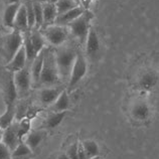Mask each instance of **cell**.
I'll return each mask as SVG.
<instances>
[{"instance_id": "6da1fadb", "label": "cell", "mask_w": 159, "mask_h": 159, "mask_svg": "<svg viewBox=\"0 0 159 159\" xmlns=\"http://www.w3.org/2000/svg\"><path fill=\"white\" fill-rule=\"evenodd\" d=\"M60 75H58L57 61H56V51L52 48H45L44 61L41 76L39 80V85L43 86H53L60 82Z\"/></svg>"}, {"instance_id": "7a4b0ae2", "label": "cell", "mask_w": 159, "mask_h": 159, "mask_svg": "<svg viewBox=\"0 0 159 159\" xmlns=\"http://www.w3.org/2000/svg\"><path fill=\"white\" fill-rule=\"evenodd\" d=\"M76 57L77 52L70 48H60L56 51V61L61 79L69 81Z\"/></svg>"}, {"instance_id": "3957f363", "label": "cell", "mask_w": 159, "mask_h": 159, "mask_svg": "<svg viewBox=\"0 0 159 159\" xmlns=\"http://www.w3.org/2000/svg\"><path fill=\"white\" fill-rule=\"evenodd\" d=\"M93 18V14L89 10H85V12L78 17L76 20L69 24V28L72 34L76 36L77 39L81 41V43H85L87 36L89 34L91 26V21Z\"/></svg>"}, {"instance_id": "277c9868", "label": "cell", "mask_w": 159, "mask_h": 159, "mask_svg": "<svg viewBox=\"0 0 159 159\" xmlns=\"http://www.w3.org/2000/svg\"><path fill=\"white\" fill-rule=\"evenodd\" d=\"M23 39L24 37L22 35V32L16 30V29L5 36L3 41V51L6 62L10 61L12 57L17 53L20 48L23 45Z\"/></svg>"}, {"instance_id": "5b68a950", "label": "cell", "mask_w": 159, "mask_h": 159, "mask_svg": "<svg viewBox=\"0 0 159 159\" xmlns=\"http://www.w3.org/2000/svg\"><path fill=\"white\" fill-rule=\"evenodd\" d=\"M88 72V62L87 57L84 56L82 52H77V57L75 60L72 72H70V76L69 79L68 88L70 90L75 89V87L79 85V83L85 78Z\"/></svg>"}, {"instance_id": "8992f818", "label": "cell", "mask_w": 159, "mask_h": 159, "mask_svg": "<svg viewBox=\"0 0 159 159\" xmlns=\"http://www.w3.org/2000/svg\"><path fill=\"white\" fill-rule=\"evenodd\" d=\"M41 33L43 34L45 40H48L53 47H61L66 43L69 36V32L66 26H61L57 24H51L45 26Z\"/></svg>"}, {"instance_id": "52a82bcc", "label": "cell", "mask_w": 159, "mask_h": 159, "mask_svg": "<svg viewBox=\"0 0 159 159\" xmlns=\"http://www.w3.org/2000/svg\"><path fill=\"white\" fill-rule=\"evenodd\" d=\"M2 86H3V94H4L5 105L15 106V101H16V99H17L18 91H17V88L15 86L13 73L7 70V74H5L2 77Z\"/></svg>"}, {"instance_id": "ba28073f", "label": "cell", "mask_w": 159, "mask_h": 159, "mask_svg": "<svg viewBox=\"0 0 159 159\" xmlns=\"http://www.w3.org/2000/svg\"><path fill=\"white\" fill-rule=\"evenodd\" d=\"M14 82L15 86L17 88L18 94L24 95L30 90V87L32 85V79L30 70L27 66L24 69L14 73Z\"/></svg>"}, {"instance_id": "9c48e42d", "label": "cell", "mask_w": 159, "mask_h": 159, "mask_svg": "<svg viewBox=\"0 0 159 159\" xmlns=\"http://www.w3.org/2000/svg\"><path fill=\"white\" fill-rule=\"evenodd\" d=\"M26 62H27V58H26L25 48H24V45H22L19 51L17 52V53L12 57V60L7 62L6 70L14 74L16 72H18V70L25 68Z\"/></svg>"}, {"instance_id": "30bf717a", "label": "cell", "mask_w": 159, "mask_h": 159, "mask_svg": "<svg viewBox=\"0 0 159 159\" xmlns=\"http://www.w3.org/2000/svg\"><path fill=\"white\" fill-rule=\"evenodd\" d=\"M84 12H85V9L82 6L79 5L73 8V9L65 12V13L57 15L56 21H54V24H57V25L61 26H68L70 22H73L74 20H76L78 17H80Z\"/></svg>"}, {"instance_id": "8fae6325", "label": "cell", "mask_w": 159, "mask_h": 159, "mask_svg": "<svg viewBox=\"0 0 159 159\" xmlns=\"http://www.w3.org/2000/svg\"><path fill=\"white\" fill-rule=\"evenodd\" d=\"M2 142L5 144L8 148L10 149V151L12 152L16 148V146L19 144V142H21L18 138L17 134V128L16 125L12 124L11 126L6 128L5 130H3L2 133Z\"/></svg>"}, {"instance_id": "7c38bea8", "label": "cell", "mask_w": 159, "mask_h": 159, "mask_svg": "<svg viewBox=\"0 0 159 159\" xmlns=\"http://www.w3.org/2000/svg\"><path fill=\"white\" fill-rule=\"evenodd\" d=\"M85 44H86V54L89 57H95L98 53L100 49V39L98 33L96 32V30L93 27L90 28L89 34L87 36Z\"/></svg>"}, {"instance_id": "4fadbf2b", "label": "cell", "mask_w": 159, "mask_h": 159, "mask_svg": "<svg viewBox=\"0 0 159 159\" xmlns=\"http://www.w3.org/2000/svg\"><path fill=\"white\" fill-rule=\"evenodd\" d=\"M132 117L137 121H146L149 119L150 114V107L145 101H138L133 105L131 110Z\"/></svg>"}, {"instance_id": "5bb4252c", "label": "cell", "mask_w": 159, "mask_h": 159, "mask_svg": "<svg viewBox=\"0 0 159 159\" xmlns=\"http://www.w3.org/2000/svg\"><path fill=\"white\" fill-rule=\"evenodd\" d=\"M44 52L45 48L43 52H40L37 57L34 58V61L31 64V79H32V84L33 85H39V80L41 76V72H43V61H44Z\"/></svg>"}, {"instance_id": "9a60e30c", "label": "cell", "mask_w": 159, "mask_h": 159, "mask_svg": "<svg viewBox=\"0 0 159 159\" xmlns=\"http://www.w3.org/2000/svg\"><path fill=\"white\" fill-rule=\"evenodd\" d=\"M61 92L62 89H60V88H44L39 93V101L41 102V104H43L45 106L52 105L56 102V100L58 98V96L61 95Z\"/></svg>"}, {"instance_id": "2e32d148", "label": "cell", "mask_w": 159, "mask_h": 159, "mask_svg": "<svg viewBox=\"0 0 159 159\" xmlns=\"http://www.w3.org/2000/svg\"><path fill=\"white\" fill-rule=\"evenodd\" d=\"M20 5H21L20 3H14V4H8L6 6L2 18L3 25L5 27L14 28V21Z\"/></svg>"}, {"instance_id": "e0dca14e", "label": "cell", "mask_w": 159, "mask_h": 159, "mask_svg": "<svg viewBox=\"0 0 159 159\" xmlns=\"http://www.w3.org/2000/svg\"><path fill=\"white\" fill-rule=\"evenodd\" d=\"M14 29L21 31V32L27 31L29 29L27 13H26V7L24 4H21L19 7V9H18L17 15H16L15 21H14Z\"/></svg>"}, {"instance_id": "ac0fdd59", "label": "cell", "mask_w": 159, "mask_h": 159, "mask_svg": "<svg viewBox=\"0 0 159 159\" xmlns=\"http://www.w3.org/2000/svg\"><path fill=\"white\" fill-rule=\"evenodd\" d=\"M43 25L48 26L51 24H54L56 18L57 17V10L56 4L52 2H48L43 4Z\"/></svg>"}, {"instance_id": "d6986e66", "label": "cell", "mask_w": 159, "mask_h": 159, "mask_svg": "<svg viewBox=\"0 0 159 159\" xmlns=\"http://www.w3.org/2000/svg\"><path fill=\"white\" fill-rule=\"evenodd\" d=\"M16 115L15 106H6L5 111L0 115V127L1 130H5L6 128L13 124V120Z\"/></svg>"}, {"instance_id": "ffe728a7", "label": "cell", "mask_w": 159, "mask_h": 159, "mask_svg": "<svg viewBox=\"0 0 159 159\" xmlns=\"http://www.w3.org/2000/svg\"><path fill=\"white\" fill-rule=\"evenodd\" d=\"M69 108H70L69 94L66 90H62L61 95L56 100V102L52 105V109L53 110V112H65L68 111Z\"/></svg>"}, {"instance_id": "44dd1931", "label": "cell", "mask_w": 159, "mask_h": 159, "mask_svg": "<svg viewBox=\"0 0 159 159\" xmlns=\"http://www.w3.org/2000/svg\"><path fill=\"white\" fill-rule=\"evenodd\" d=\"M158 81V77L155 72L153 70H149L146 72L140 79V86L145 90H150L156 85Z\"/></svg>"}, {"instance_id": "7402d4cb", "label": "cell", "mask_w": 159, "mask_h": 159, "mask_svg": "<svg viewBox=\"0 0 159 159\" xmlns=\"http://www.w3.org/2000/svg\"><path fill=\"white\" fill-rule=\"evenodd\" d=\"M66 115V111L65 112H53L45 120V126L48 129H54L57 126H60L62 120L65 119Z\"/></svg>"}, {"instance_id": "603a6c76", "label": "cell", "mask_w": 159, "mask_h": 159, "mask_svg": "<svg viewBox=\"0 0 159 159\" xmlns=\"http://www.w3.org/2000/svg\"><path fill=\"white\" fill-rule=\"evenodd\" d=\"M30 40L37 53L43 52L45 48V39L43 33L39 32V30H34L30 33Z\"/></svg>"}, {"instance_id": "cb8c5ba5", "label": "cell", "mask_w": 159, "mask_h": 159, "mask_svg": "<svg viewBox=\"0 0 159 159\" xmlns=\"http://www.w3.org/2000/svg\"><path fill=\"white\" fill-rule=\"evenodd\" d=\"M24 39H23V45H24V48H25V53H26V58H27V62L29 64H32V61H34V58L37 57V53L35 52L34 48L31 43V40H30V33H27L23 36Z\"/></svg>"}, {"instance_id": "d4e9b609", "label": "cell", "mask_w": 159, "mask_h": 159, "mask_svg": "<svg viewBox=\"0 0 159 159\" xmlns=\"http://www.w3.org/2000/svg\"><path fill=\"white\" fill-rule=\"evenodd\" d=\"M43 138V133L40 131H30L27 135L25 143L29 146L31 150H34L39 147Z\"/></svg>"}, {"instance_id": "484cf974", "label": "cell", "mask_w": 159, "mask_h": 159, "mask_svg": "<svg viewBox=\"0 0 159 159\" xmlns=\"http://www.w3.org/2000/svg\"><path fill=\"white\" fill-rule=\"evenodd\" d=\"M83 148L85 150L86 155L88 158L94 157V156H99L100 154V147L98 143L94 140H85L83 141Z\"/></svg>"}, {"instance_id": "4316f807", "label": "cell", "mask_w": 159, "mask_h": 159, "mask_svg": "<svg viewBox=\"0 0 159 159\" xmlns=\"http://www.w3.org/2000/svg\"><path fill=\"white\" fill-rule=\"evenodd\" d=\"M31 152L32 150L29 148V146L26 143L19 142V144L16 146V148L11 152V156L12 158H21L31 154Z\"/></svg>"}, {"instance_id": "83f0119b", "label": "cell", "mask_w": 159, "mask_h": 159, "mask_svg": "<svg viewBox=\"0 0 159 159\" xmlns=\"http://www.w3.org/2000/svg\"><path fill=\"white\" fill-rule=\"evenodd\" d=\"M56 6L57 10V15H60L79 5L75 0H60V1H57L56 3Z\"/></svg>"}, {"instance_id": "f1b7e54d", "label": "cell", "mask_w": 159, "mask_h": 159, "mask_svg": "<svg viewBox=\"0 0 159 159\" xmlns=\"http://www.w3.org/2000/svg\"><path fill=\"white\" fill-rule=\"evenodd\" d=\"M30 120L28 119H22L19 123L16 124V128H17V134L19 140L21 141L24 136H27L29 132H30Z\"/></svg>"}, {"instance_id": "f546056e", "label": "cell", "mask_w": 159, "mask_h": 159, "mask_svg": "<svg viewBox=\"0 0 159 159\" xmlns=\"http://www.w3.org/2000/svg\"><path fill=\"white\" fill-rule=\"evenodd\" d=\"M33 8H34V15H35V27L39 28L43 25V4L33 2Z\"/></svg>"}, {"instance_id": "4dcf8cb0", "label": "cell", "mask_w": 159, "mask_h": 159, "mask_svg": "<svg viewBox=\"0 0 159 159\" xmlns=\"http://www.w3.org/2000/svg\"><path fill=\"white\" fill-rule=\"evenodd\" d=\"M26 7V13H27V19H28V27L31 29L35 26V15H34V8H33V2L31 0L24 4Z\"/></svg>"}, {"instance_id": "1f68e13d", "label": "cell", "mask_w": 159, "mask_h": 159, "mask_svg": "<svg viewBox=\"0 0 159 159\" xmlns=\"http://www.w3.org/2000/svg\"><path fill=\"white\" fill-rule=\"evenodd\" d=\"M66 154L70 159H79V143H74L66 150Z\"/></svg>"}, {"instance_id": "d6a6232c", "label": "cell", "mask_w": 159, "mask_h": 159, "mask_svg": "<svg viewBox=\"0 0 159 159\" xmlns=\"http://www.w3.org/2000/svg\"><path fill=\"white\" fill-rule=\"evenodd\" d=\"M11 157L10 149L1 141L0 142V159H10Z\"/></svg>"}, {"instance_id": "836d02e7", "label": "cell", "mask_w": 159, "mask_h": 159, "mask_svg": "<svg viewBox=\"0 0 159 159\" xmlns=\"http://www.w3.org/2000/svg\"><path fill=\"white\" fill-rule=\"evenodd\" d=\"M81 1V4H82V7L84 8L85 10H89V8L91 6L92 2H93V0H80Z\"/></svg>"}, {"instance_id": "e575fe53", "label": "cell", "mask_w": 159, "mask_h": 159, "mask_svg": "<svg viewBox=\"0 0 159 159\" xmlns=\"http://www.w3.org/2000/svg\"><path fill=\"white\" fill-rule=\"evenodd\" d=\"M57 159H70V158L69 157V155L66 153H61V154L58 155Z\"/></svg>"}, {"instance_id": "d590c367", "label": "cell", "mask_w": 159, "mask_h": 159, "mask_svg": "<svg viewBox=\"0 0 159 159\" xmlns=\"http://www.w3.org/2000/svg\"><path fill=\"white\" fill-rule=\"evenodd\" d=\"M32 2H36V3H40V4H44L48 2H51V0H31Z\"/></svg>"}, {"instance_id": "8d00e7d4", "label": "cell", "mask_w": 159, "mask_h": 159, "mask_svg": "<svg viewBox=\"0 0 159 159\" xmlns=\"http://www.w3.org/2000/svg\"><path fill=\"white\" fill-rule=\"evenodd\" d=\"M20 0H8V4H14V3H19Z\"/></svg>"}, {"instance_id": "74e56055", "label": "cell", "mask_w": 159, "mask_h": 159, "mask_svg": "<svg viewBox=\"0 0 159 159\" xmlns=\"http://www.w3.org/2000/svg\"><path fill=\"white\" fill-rule=\"evenodd\" d=\"M4 25H3V22H2V20L0 19V32L2 31V27H3Z\"/></svg>"}, {"instance_id": "f35d334b", "label": "cell", "mask_w": 159, "mask_h": 159, "mask_svg": "<svg viewBox=\"0 0 159 159\" xmlns=\"http://www.w3.org/2000/svg\"><path fill=\"white\" fill-rule=\"evenodd\" d=\"M88 159H100L99 156H94V157H91V158H88Z\"/></svg>"}, {"instance_id": "ab89813d", "label": "cell", "mask_w": 159, "mask_h": 159, "mask_svg": "<svg viewBox=\"0 0 159 159\" xmlns=\"http://www.w3.org/2000/svg\"><path fill=\"white\" fill-rule=\"evenodd\" d=\"M57 1H60V0H51V2H52V3H53V4H56Z\"/></svg>"}, {"instance_id": "60d3db41", "label": "cell", "mask_w": 159, "mask_h": 159, "mask_svg": "<svg viewBox=\"0 0 159 159\" xmlns=\"http://www.w3.org/2000/svg\"><path fill=\"white\" fill-rule=\"evenodd\" d=\"M2 141V133H0V142Z\"/></svg>"}, {"instance_id": "b9f144b4", "label": "cell", "mask_w": 159, "mask_h": 159, "mask_svg": "<svg viewBox=\"0 0 159 159\" xmlns=\"http://www.w3.org/2000/svg\"><path fill=\"white\" fill-rule=\"evenodd\" d=\"M0 129H1V127H0Z\"/></svg>"}]
</instances>
